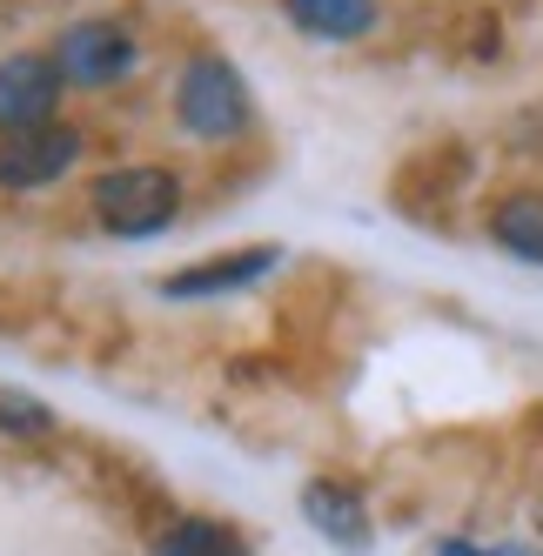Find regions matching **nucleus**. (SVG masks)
Masks as SVG:
<instances>
[{
    "instance_id": "obj_1",
    "label": "nucleus",
    "mask_w": 543,
    "mask_h": 556,
    "mask_svg": "<svg viewBox=\"0 0 543 556\" xmlns=\"http://www.w3.org/2000/svg\"><path fill=\"white\" fill-rule=\"evenodd\" d=\"M181 215V181L168 168H108L94 181V222L108 235H154Z\"/></svg>"
},
{
    "instance_id": "obj_2",
    "label": "nucleus",
    "mask_w": 543,
    "mask_h": 556,
    "mask_svg": "<svg viewBox=\"0 0 543 556\" xmlns=\"http://www.w3.org/2000/svg\"><path fill=\"white\" fill-rule=\"evenodd\" d=\"M175 114H181V128L195 135V141L242 135L249 128V88H242V74L228 67L222 54L188 61L181 67V88H175Z\"/></svg>"
},
{
    "instance_id": "obj_3",
    "label": "nucleus",
    "mask_w": 543,
    "mask_h": 556,
    "mask_svg": "<svg viewBox=\"0 0 543 556\" xmlns=\"http://www.w3.org/2000/svg\"><path fill=\"white\" fill-rule=\"evenodd\" d=\"M61 81H81V88H108V81H122V74L135 67V34L122 21H81V27H67L61 34Z\"/></svg>"
},
{
    "instance_id": "obj_4",
    "label": "nucleus",
    "mask_w": 543,
    "mask_h": 556,
    "mask_svg": "<svg viewBox=\"0 0 543 556\" xmlns=\"http://www.w3.org/2000/svg\"><path fill=\"white\" fill-rule=\"evenodd\" d=\"M74 154H81V135L61 128V122L0 135V188H48L74 168Z\"/></svg>"
},
{
    "instance_id": "obj_5",
    "label": "nucleus",
    "mask_w": 543,
    "mask_h": 556,
    "mask_svg": "<svg viewBox=\"0 0 543 556\" xmlns=\"http://www.w3.org/2000/svg\"><path fill=\"white\" fill-rule=\"evenodd\" d=\"M54 101H61V67L54 61H41V54L0 61V135L54 122Z\"/></svg>"
},
{
    "instance_id": "obj_6",
    "label": "nucleus",
    "mask_w": 543,
    "mask_h": 556,
    "mask_svg": "<svg viewBox=\"0 0 543 556\" xmlns=\"http://www.w3.org/2000/svg\"><path fill=\"white\" fill-rule=\"evenodd\" d=\"M276 262H282L276 249L215 255V262H195V268H175L168 282H162V295H175V302H195V295H228V289H249V282H262V275L276 268Z\"/></svg>"
},
{
    "instance_id": "obj_7",
    "label": "nucleus",
    "mask_w": 543,
    "mask_h": 556,
    "mask_svg": "<svg viewBox=\"0 0 543 556\" xmlns=\"http://www.w3.org/2000/svg\"><path fill=\"white\" fill-rule=\"evenodd\" d=\"M302 516L316 523L336 549H369V509L356 503V490L342 483H308L302 490Z\"/></svg>"
},
{
    "instance_id": "obj_8",
    "label": "nucleus",
    "mask_w": 543,
    "mask_h": 556,
    "mask_svg": "<svg viewBox=\"0 0 543 556\" xmlns=\"http://www.w3.org/2000/svg\"><path fill=\"white\" fill-rule=\"evenodd\" d=\"M289 21L316 41H356L376 27V0H289Z\"/></svg>"
},
{
    "instance_id": "obj_9",
    "label": "nucleus",
    "mask_w": 543,
    "mask_h": 556,
    "mask_svg": "<svg viewBox=\"0 0 543 556\" xmlns=\"http://www.w3.org/2000/svg\"><path fill=\"white\" fill-rule=\"evenodd\" d=\"M490 235H496V242L510 249V255L543 262V194H510V202H496Z\"/></svg>"
},
{
    "instance_id": "obj_10",
    "label": "nucleus",
    "mask_w": 543,
    "mask_h": 556,
    "mask_svg": "<svg viewBox=\"0 0 543 556\" xmlns=\"http://www.w3.org/2000/svg\"><path fill=\"white\" fill-rule=\"evenodd\" d=\"M154 556H249L236 530L209 523V516H188V523H175L162 543H154Z\"/></svg>"
},
{
    "instance_id": "obj_11",
    "label": "nucleus",
    "mask_w": 543,
    "mask_h": 556,
    "mask_svg": "<svg viewBox=\"0 0 543 556\" xmlns=\"http://www.w3.org/2000/svg\"><path fill=\"white\" fill-rule=\"evenodd\" d=\"M0 429H48V409H41V403H14V395H0Z\"/></svg>"
},
{
    "instance_id": "obj_12",
    "label": "nucleus",
    "mask_w": 543,
    "mask_h": 556,
    "mask_svg": "<svg viewBox=\"0 0 543 556\" xmlns=\"http://www.w3.org/2000/svg\"><path fill=\"white\" fill-rule=\"evenodd\" d=\"M437 556H530V549H517V543H503V549H477V543H443Z\"/></svg>"
}]
</instances>
